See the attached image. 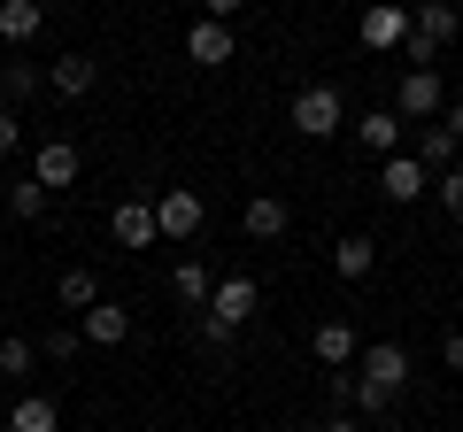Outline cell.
Listing matches in <instances>:
<instances>
[{"mask_svg":"<svg viewBox=\"0 0 463 432\" xmlns=\"http://www.w3.org/2000/svg\"><path fill=\"white\" fill-rule=\"evenodd\" d=\"M255 301H263V286L248 278V270H232V278H216V294H209V309H201V340L209 348H224L240 324L255 316Z\"/></svg>","mask_w":463,"mask_h":432,"instance_id":"obj_1","label":"cell"},{"mask_svg":"<svg viewBox=\"0 0 463 432\" xmlns=\"http://www.w3.org/2000/svg\"><path fill=\"white\" fill-rule=\"evenodd\" d=\"M340 124H347V93L340 85H301L294 93V132L301 139H332Z\"/></svg>","mask_w":463,"mask_h":432,"instance_id":"obj_2","label":"cell"},{"mask_svg":"<svg viewBox=\"0 0 463 432\" xmlns=\"http://www.w3.org/2000/svg\"><path fill=\"white\" fill-rule=\"evenodd\" d=\"M201 224H209V201H201L194 185H163V193H155V232L163 239H194Z\"/></svg>","mask_w":463,"mask_h":432,"instance_id":"obj_3","label":"cell"},{"mask_svg":"<svg viewBox=\"0 0 463 432\" xmlns=\"http://www.w3.org/2000/svg\"><path fill=\"white\" fill-rule=\"evenodd\" d=\"M440 108H448L440 70H402V85H394V117H402V124H440Z\"/></svg>","mask_w":463,"mask_h":432,"instance_id":"obj_4","label":"cell"},{"mask_svg":"<svg viewBox=\"0 0 463 432\" xmlns=\"http://www.w3.org/2000/svg\"><path fill=\"white\" fill-rule=\"evenodd\" d=\"M355 371H364L371 386H386V394H402V386L417 379V371H410V348H402V340H371V348L355 355Z\"/></svg>","mask_w":463,"mask_h":432,"instance_id":"obj_5","label":"cell"},{"mask_svg":"<svg viewBox=\"0 0 463 432\" xmlns=\"http://www.w3.org/2000/svg\"><path fill=\"white\" fill-rule=\"evenodd\" d=\"M379 193H386V201H402V209H410L417 193H432V170L417 163V155H386V170H379Z\"/></svg>","mask_w":463,"mask_h":432,"instance_id":"obj_6","label":"cell"},{"mask_svg":"<svg viewBox=\"0 0 463 432\" xmlns=\"http://www.w3.org/2000/svg\"><path fill=\"white\" fill-rule=\"evenodd\" d=\"M78 333L93 340V348H124V340H132V309H124V301H93V309L78 316Z\"/></svg>","mask_w":463,"mask_h":432,"instance_id":"obj_7","label":"cell"},{"mask_svg":"<svg viewBox=\"0 0 463 432\" xmlns=\"http://www.w3.org/2000/svg\"><path fill=\"white\" fill-rule=\"evenodd\" d=\"M456 32H463L456 0H417V8H410V39H425V47H448Z\"/></svg>","mask_w":463,"mask_h":432,"instance_id":"obj_8","label":"cell"},{"mask_svg":"<svg viewBox=\"0 0 463 432\" xmlns=\"http://www.w3.org/2000/svg\"><path fill=\"white\" fill-rule=\"evenodd\" d=\"M309 348H317V363H325V371H347L355 355H364V348H355V324H347V316H325V324L309 333Z\"/></svg>","mask_w":463,"mask_h":432,"instance_id":"obj_9","label":"cell"},{"mask_svg":"<svg viewBox=\"0 0 463 432\" xmlns=\"http://www.w3.org/2000/svg\"><path fill=\"white\" fill-rule=\"evenodd\" d=\"M109 232H116V248H155V201H116V216H109Z\"/></svg>","mask_w":463,"mask_h":432,"instance_id":"obj_10","label":"cell"},{"mask_svg":"<svg viewBox=\"0 0 463 432\" xmlns=\"http://www.w3.org/2000/svg\"><path fill=\"white\" fill-rule=\"evenodd\" d=\"M47 85H54L62 100H85V93L100 85V62H93V54H54V62H47Z\"/></svg>","mask_w":463,"mask_h":432,"instance_id":"obj_11","label":"cell"},{"mask_svg":"<svg viewBox=\"0 0 463 432\" xmlns=\"http://www.w3.org/2000/svg\"><path fill=\"white\" fill-rule=\"evenodd\" d=\"M32 178L47 185V193H62V185H78V147H70V139H47V147L32 155Z\"/></svg>","mask_w":463,"mask_h":432,"instance_id":"obj_12","label":"cell"},{"mask_svg":"<svg viewBox=\"0 0 463 432\" xmlns=\"http://www.w3.org/2000/svg\"><path fill=\"white\" fill-rule=\"evenodd\" d=\"M402 39H410V8L371 0V8H364V47H402Z\"/></svg>","mask_w":463,"mask_h":432,"instance_id":"obj_13","label":"cell"},{"mask_svg":"<svg viewBox=\"0 0 463 432\" xmlns=\"http://www.w3.org/2000/svg\"><path fill=\"white\" fill-rule=\"evenodd\" d=\"M39 32H47V0H0V39L8 47H24Z\"/></svg>","mask_w":463,"mask_h":432,"instance_id":"obj_14","label":"cell"},{"mask_svg":"<svg viewBox=\"0 0 463 432\" xmlns=\"http://www.w3.org/2000/svg\"><path fill=\"white\" fill-rule=\"evenodd\" d=\"M185 54H194L201 70H224V62H232V23H209V16H201L194 32H185Z\"/></svg>","mask_w":463,"mask_h":432,"instance_id":"obj_15","label":"cell"},{"mask_svg":"<svg viewBox=\"0 0 463 432\" xmlns=\"http://www.w3.org/2000/svg\"><path fill=\"white\" fill-rule=\"evenodd\" d=\"M332 270H340L347 286H355V278H371V270H379V239H371V232H347L340 248H332Z\"/></svg>","mask_w":463,"mask_h":432,"instance_id":"obj_16","label":"cell"},{"mask_svg":"<svg viewBox=\"0 0 463 432\" xmlns=\"http://www.w3.org/2000/svg\"><path fill=\"white\" fill-rule=\"evenodd\" d=\"M240 224H248V239H286V224H294V216H286L279 193H255L248 209H240Z\"/></svg>","mask_w":463,"mask_h":432,"instance_id":"obj_17","label":"cell"},{"mask_svg":"<svg viewBox=\"0 0 463 432\" xmlns=\"http://www.w3.org/2000/svg\"><path fill=\"white\" fill-rule=\"evenodd\" d=\"M456 147H463V139L448 132V124H417V163H425L432 178H440V170H456Z\"/></svg>","mask_w":463,"mask_h":432,"instance_id":"obj_18","label":"cell"},{"mask_svg":"<svg viewBox=\"0 0 463 432\" xmlns=\"http://www.w3.org/2000/svg\"><path fill=\"white\" fill-rule=\"evenodd\" d=\"M355 147L394 155V147H402V117H394V108H371V117H355Z\"/></svg>","mask_w":463,"mask_h":432,"instance_id":"obj_19","label":"cell"},{"mask_svg":"<svg viewBox=\"0 0 463 432\" xmlns=\"http://www.w3.org/2000/svg\"><path fill=\"white\" fill-rule=\"evenodd\" d=\"M8 432H62V409H54L47 394H24L16 409H8Z\"/></svg>","mask_w":463,"mask_h":432,"instance_id":"obj_20","label":"cell"},{"mask_svg":"<svg viewBox=\"0 0 463 432\" xmlns=\"http://www.w3.org/2000/svg\"><path fill=\"white\" fill-rule=\"evenodd\" d=\"M170 294H178L185 309H209V294H216V278H209V270H201V263H178V270H170Z\"/></svg>","mask_w":463,"mask_h":432,"instance_id":"obj_21","label":"cell"},{"mask_svg":"<svg viewBox=\"0 0 463 432\" xmlns=\"http://www.w3.org/2000/svg\"><path fill=\"white\" fill-rule=\"evenodd\" d=\"M54 301H62V309H93V301H100V278H93V270H62V278H54Z\"/></svg>","mask_w":463,"mask_h":432,"instance_id":"obj_22","label":"cell"},{"mask_svg":"<svg viewBox=\"0 0 463 432\" xmlns=\"http://www.w3.org/2000/svg\"><path fill=\"white\" fill-rule=\"evenodd\" d=\"M0 93H8V100L47 93V70H39V62H0Z\"/></svg>","mask_w":463,"mask_h":432,"instance_id":"obj_23","label":"cell"},{"mask_svg":"<svg viewBox=\"0 0 463 432\" xmlns=\"http://www.w3.org/2000/svg\"><path fill=\"white\" fill-rule=\"evenodd\" d=\"M8 216H16V224H39V216H47V185L16 178V185H8Z\"/></svg>","mask_w":463,"mask_h":432,"instance_id":"obj_24","label":"cell"},{"mask_svg":"<svg viewBox=\"0 0 463 432\" xmlns=\"http://www.w3.org/2000/svg\"><path fill=\"white\" fill-rule=\"evenodd\" d=\"M394 401H402V394H386V386H371L364 371H355V394H347V409H355V417H386Z\"/></svg>","mask_w":463,"mask_h":432,"instance_id":"obj_25","label":"cell"},{"mask_svg":"<svg viewBox=\"0 0 463 432\" xmlns=\"http://www.w3.org/2000/svg\"><path fill=\"white\" fill-rule=\"evenodd\" d=\"M32 363H39V348H32V340H0V379H24Z\"/></svg>","mask_w":463,"mask_h":432,"instance_id":"obj_26","label":"cell"},{"mask_svg":"<svg viewBox=\"0 0 463 432\" xmlns=\"http://www.w3.org/2000/svg\"><path fill=\"white\" fill-rule=\"evenodd\" d=\"M78 348H85L78 324H54V333H47V363H78Z\"/></svg>","mask_w":463,"mask_h":432,"instance_id":"obj_27","label":"cell"},{"mask_svg":"<svg viewBox=\"0 0 463 432\" xmlns=\"http://www.w3.org/2000/svg\"><path fill=\"white\" fill-rule=\"evenodd\" d=\"M432 193H440L448 216H463V170H440V178H432Z\"/></svg>","mask_w":463,"mask_h":432,"instance_id":"obj_28","label":"cell"},{"mask_svg":"<svg viewBox=\"0 0 463 432\" xmlns=\"http://www.w3.org/2000/svg\"><path fill=\"white\" fill-rule=\"evenodd\" d=\"M16 139H24V124H16V108H0V155H16Z\"/></svg>","mask_w":463,"mask_h":432,"instance_id":"obj_29","label":"cell"},{"mask_svg":"<svg viewBox=\"0 0 463 432\" xmlns=\"http://www.w3.org/2000/svg\"><path fill=\"white\" fill-rule=\"evenodd\" d=\"M440 363H448V371H463V324H456V333L440 340Z\"/></svg>","mask_w":463,"mask_h":432,"instance_id":"obj_30","label":"cell"},{"mask_svg":"<svg viewBox=\"0 0 463 432\" xmlns=\"http://www.w3.org/2000/svg\"><path fill=\"white\" fill-rule=\"evenodd\" d=\"M201 16H209V23H232V16H240V0H201Z\"/></svg>","mask_w":463,"mask_h":432,"instance_id":"obj_31","label":"cell"},{"mask_svg":"<svg viewBox=\"0 0 463 432\" xmlns=\"http://www.w3.org/2000/svg\"><path fill=\"white\" fill-rule=\"evenodd\" d=\"M440 124H448V132L463 139V100H448V108H440Z\"/></svg>","mask_w":463,"mask_h":432,"instance_id":"obj_32","label":"cell"},{"mask_svg":"<svg viewBox=\"0 0 463 432\" xmlns=\"http://www.w3.org/2000/svg\"><path fill=\"white\" fill-rule=\"evenodd\" d=\"M317 432H355V417H347V409H340V417H332V425H317Z\"/></svg>","mask_w":463,"mask_h":432,"instance_id":"obj_33","label":"cell"},{"mask_svg":"<svg viewBox=\"0 0 463 432\" xmlns=\"http://www.w3.org/2000/svg\"><path fill=\"white\" fill-rule=\"evenodd\" d=\"M279 432H309V425H279Z\"/></svg>","mask_w":463,"mask_h":432,"instance_id":"obj_34","label":"cell"}]
</instances>
